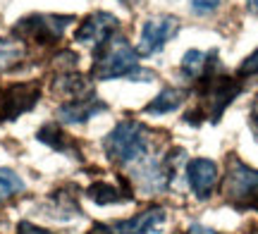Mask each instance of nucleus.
Segmentation results:
<instances>
[{
    "label": "nucleus",
    "instance_id": "nucleus-24",
    "mask_svg": "<svg viewBox=\"0 0 258 234\" xmlns=\"http://www.w3.org/2000/svg\"><path fill=\"white\" fill-rule=\"evenodd\" d=\"M120 3H129V0H120Z\"/></svg>",
    "mask_w": 258,
    "mask_h": 234
},
{
    "label": "nucleus",
    "instance_id": "nucleus-8",
    "mask_svg": "<svg viewBox=\"0 0 258 234\" xmlns=\"http://www.w3.org/2000/svg\"><path fill=\"white\" fill-rule=\"evenodd\" d=\"M167 220L165 210L163 208H148L141 210L129 220H120V222H112V225H96L98 234H151L156 232L158 227Z\"/></svg>",
    "mask_w": 258,
    "mask_h": 234
},
{
    "label": "nucleus",
    "instance_id": "nucleus-21",
    "mask_svg": "<svg viewBox=\"0 0 258 234\" xmlns=\"http://www.w3.org/2000/svg\"><path fill=\"white\" fill-rule=\"evenodd\" d=\"M251 127H253V131H256V136H258V98L251 105Z\"/></svg>",
    "mask_w": 258,
    "mask_h": 234
},
{
    "label": "nucleus",
    "instance_id": "nucleus-2",
    "mask_svg": "<svg viewBox=\"0 0 258 234\" xmlns=\"http://www.w3.org/2000/svg\"><path fill=\"white\" fill-rule=\"evenodd\" d=\"M103 148L110 160L129 165L148 153V129L137 120H122L103 139Z\"/></svg>",
    "mask_w": 258,
    "mask_h": 234
},
{
    "label": "nucleus",
    "instance_id": "nucleus-17",
    "mask_svg": "<svg viewBox=\"0 0 258 234\" xmlns=\"http://www.w3.org/2000/svg\"><path fill=\"white\" fill-rule=\"evenodd\" d=\"M22 57V50L17 46H12V43H0V69H5L10 67L15 60Z\"/></svg>",
    "mask_w": 258,
    "mask_h": 234
},
{
    "label": "nucleus",
    "instance_id": "nucleus-11",
    "mask_svg": "<svg viewBox=\"0 0 258 234\" xmlns=\"http://www.w3.org/2000/svg\"><path fill=\"white\" fill-rule=\"evenodd\" d=\"M108 110V105L98 101L96 96H82V98H72L57 108V117L64 122V124H82V122H89L93 115Z\"/></svg>",
    "mask_w": 258,
    "mask_h": 234
},
{
    "label": "nucleus",
    "instance_id": "nucleus-5",
    "mask_svg": "<svg viewBox=\"0 0 258 234\" xmlns=\"http://www.w3.org/2000/svg\"><path fill=\"white\" fill-rule=\"evenodd\" d=\"M70 22L72 17H60V15H31V17L19 19L15 34L36 43H53L64 34V27Z\"/></svg>",
    "mask_w": 258,
    "mask_h": 234
},
{
    "label": "nucleus",
    "instance_id": "nucleus-18",
    "mask_svg": "<svg viewBox=\"0 0 258 234\" xmlns=\"http://www.w3.org/2000/svg\"><path fill=\"white\" fill-rule=\"evenodd\" d=\"M194 15H211L220 8V0H189Z\"/></svg>",
    "mask_w": 258,
    "mask_h": 234
},
{
    "label": "nucleus",
    "instance_id": "nucleus-15",
    "mask_svg": "<svg viewBox=\"0 0 258 234\" xmlns=\"http://www.w3.org/2000/svg\"><path fill=\"white\" fill-rule=\"evenodd\" d=\"M19 191H24V179L19 177L17 172H12V170L0 168V201L12 198Z\"/></svg>",
    "mask_w": 258,
    "mask_h": 234
},
{
    "label": "nucleus",
    "instance_id": "nucleus-7",
    "mask_svg": "<svg viewBox=\"0 0 258 234\" xmlns=\"http://www.w3.org/2000/svg\"><path fill=\"white\" fill-rule=\"evenodd\" d=\"M117 17L110 15V12H93L91 17H86L79 24L77 29V34L74 38L79 41V43H86V46L93 48V53L103 48L112 36H115V29H117Z\"/></svg>",
    "mask_w": 258,
    "mask_h": 234
},
{
    "label": "nucleus",
    "instance_id": "nucleus-19",
    "mask_svg": "<svg viewBox=\"0 0 258 234\" xmlns=\"http://www.w3.org/2000/svg\"><path fill=\"white\" fill-rule=\"evenodd\" d=\"M237 74L239 76H256L258 74V50H253V53L241 62L239 69H237Z\"/></svg>",
    "mask_w": 258,
    "mask_h": 234
},
{
    "label": "nucleus",
    "instance_id": "nucleus-1",
    "mask_svg": "<svg viewBox=\"0 0 258 234\" xmlns=\"http://www.w3.org/2000/svg\"><path fill=\"white\" fill-rule=\"evenodd\" d=\"M96 79H129V82H153L156 72L139 65L137 48H132L122 36H112L103 48L96 50L93 62Z\"/></svg>",
    "mask_w": 258,
    "mask_h": 234
},
{
    "label": "nucleus",
    "instance_id": "nucleus-20",
    "mask_svg": "<svg viewBox=\"0 0 258 234\" xmlns=\"http://www.w3.org/2000/svg\"><path fill=\"white\" fill-rule=\"evenodd\" d=\"M17 234H53V232H48V229H43L38 225H31V222H19Z\"/></svg>",
    "mask_w": 258,
    "mask_h": 234
},
{
    "label": "nucleus",
    "instance_id": "nucleus-13",
    "mask_svg": "<svg viewBox=\"0 0 258 234\" xmlns=\"http://www.w3.org/2000/svg\"><path fill=\"white\" fill-rule=\"evenodd\" d=\"M86 196L91 198L93 203H98V206H112V203H122V201H129L132 194L124 191V189H117L108 184V182H96L91 187L86 189Z\"/></svg>",
    "mask_w": 258,
    "mask_h": 234
},
{
    "label": "nucleus",
    "instance_id": "nucleus-9",
    "mask_svg": "<svg viewBox=\"0 0 258 234\" xmlns=\"http://www.w3.org/2000/svg\"><path fill=\"white\" fill-rule=\"evenodd\" d=\"M36 84H12L0 91V120H17L22 113L31 110L38 101Z\"/></svg>",
    "mask_w": 258,
    "mask_h": 234
},
{
    "label": "nucleus",
    "instance_id": "nucleus-6",
    "mask_svg": "<svg viewBox=\"0 0 258 234\" xmlns=\"http://www.w3.org/2000/svg\"><path fill=\"white\" fill-rule=\"evenodd\" d=\"M179 31V19L172 15H158L144 22L141 27V38H139V55H153L158 50H163L165 43Z\"/></svg>",
    "mask_w": 258,
    "mask_h": 234
},
{
    "label": "nucleus",
    "instance_id": "nucleus-12",
    "mask_svg": "<svg viewBox=\"0 0 258 234\" xmlns=\"http://www.w3.org/2000/svg\"><path fill=\"white\" fill-rule=\"evenodd\" d=\"M186 94L182 91V89H175V86H167V89H163L160 94L151 101V103L144 108L148 115H167V113H175L179 105L184 103Z\"/></svg>",
    "mask_w": 258,
    "mask_h": 234
},
{
    "label": "nucleus",
    "instance_id": "nucleus-3",
    "mask_svg": "<svg viewBox=\"0 0 258 234\" xmlns=\"http://www.w3.org/2000/svg\"><path fill=\"white\" fill-rule=\"evenodd\" d=\"M222 189H225L227 198L234 201L237 206L256 203L258 201V170L244 165V163L237 158H232Z\"/></svg>",
    "mask_w": 258,
    "mask_h": 234
},
{
    "label": "nucleus",
    "instance_id": "nucleus-22",
    "mask_svg": "<svg viewBox=\"0 0 258 234\" xmlns=\"http://www.w3.org/2000/svg\"><path fill=\"white\" fill-rule=\"evenodd\" d=\"M189 234H215V232H213V229H208V227L191 225V229H189Z\"/></svg>",
    "mask_w": 258,
    "mask_h": 234
},
{
    "label": "nucleus",
    "instance_id": "nucleus-14",
    "mask_svg": "<svg viewBox=\"0 0 258 234\" xmlns=\"http://www.w3.org/2000/svg\"><path fill=\"white\" fill-rule=\"evenodd\" d=\"M55 91L62 94L64 98H82V96H89V82L77 74H62L55 82Z\"/></svg>",
    "mask_w": 258,
    "mask_h": 234
},
{
    "label": "nucleus",
    "instance_id": "nucleus-16",
    "mask_svg": "<svg viewBox=\"0 0 258 234\" xmlns=\"http://www.w3.org/2000/svg\"><path fill=\"white\" fill-rule=\"evenodd\" d=\"M38 141H43L46 146H50V148L55 150H70L72 146H70V141H67V136H64V131L57 127V124H46L43 129L38 131Z\"/></svg>",
    "mask_w": 258,
    "mask_h": 234
},
{
    "label": "nucleus",
    "instance_id": "nucleus-23",
    "mask_svg": "<svg viewBox=\"0 0 258 234\" xmlns=\"http://www.w3.org/2000/svg\"><path fill=\"white\" fill-rule=\"evenodd\" d=\"M246 5H249V10L253 15H258V0H246Z\"/></svg>",
    "mask_w": 258,
    "mask_h": 234
},
{
    "label": "nucleus",
    "instance_id": "nucleus-10",
    "mask_svg": "<svg viewBox=\"0 0 258 234\" xmlns=\"http://www.w3.org/2000/svg\"><path fill=\"white\" fill-rule=\"evenodd\" d=\"M186 182L194 189L196 198H201V201L211 198L213 191H215V184H218V165L208 158L189 160V165H186Z\"/></svg>",
    "mask_w": 258,
    "mask_h": 234
},
{
    "label": "nucleus",
    "instance_id": "nucleus-4",
    "mask_svg": "<svg viewBox=\"0 0 258 234\" xmlns=\"http://www.w3.org/2000/svg\"><path fill=\"white\" fill-rule=\"evenodd\" d=\"M201 79H203L201 96L206 98V115L211 117V122H218L222 117V113L227 110V105L241 94L244 86L237 79H230V76L206 74Z\"/></svg>",
    "mask_w": 258,
    "mask_h": 234
}]
</instances>
